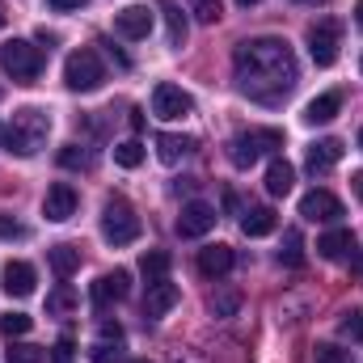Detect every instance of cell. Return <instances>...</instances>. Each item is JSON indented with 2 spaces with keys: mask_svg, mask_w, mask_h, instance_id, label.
Listing matches in <instances>:
<instances>
[{
  "mask_svg": "<svg viewBox=\"0 0 363 363\" xmlns=\"http://www.w3.org/2000/svg\"><path fill=\"white\" fill-rule=\"evenodd\" d=\"M0 30H4V9H0Z\"/></svg>",
  "mask_w": 363,
  "mask_h": 363,
  "instance_id": "46",
  "label": "cell"
},
{
  "mask_svg": "<svg viewBox=\"0 0 363 363\" xmlns=\"http://www.w3.org/2000/svg\"><path fill=\"white\" fill-rule=\"evenodd\" d=\"M291 186H296V169H291L283 157H274L271 165H267V190H271L274 199H283Z\"/></svg>",
  "mask_w": 363,
  "mask_h": 363,
  "instance_id": "25",
  "label": "cell"
},
{
  "mask_svg": "<svg viewBox=\"0 0 363 363\" xmlns=\"http://www.w3.org/2000/svg\"><path fill=\"white\" fill-rule=\"evenodd\" d=\"M359 148H363V131H359Z\"/></svg>",
  "mask_w": 363,
  "mask_h": 363,
  "instance_id": "47",
  "label": "cell"
},
{
  "mask_svg": "<svg viewBox=\"0 0 363 363\" xmlns=\"http://www.w3.org/2000/svg\"><path fill=\"white\" fill-rule=\"evenodd\" d=\"M351 186H355V194H359V199H363V169H359V174H355V178H351Z\"/></svg>",
  "mask_w": 363,
  "mask_h": 363,
  "instance_id": "42",
  "label": "cell"
},
{
  "mask_svg": "<svg viewBox=\"0 0 363 363\" xmlns=\"http://www.w3.org/2000/svg\"><path fill=\"white\" fill-rule=\"evenodd\" d=\"M152 114L157 118H186V114H194V97L174 81H161L152 89Z\"/></svg>",
  "mask_w": 363,
  "mask_h": 363,
  "instance_id": "7",
  "label": "cell"
},
{
  "mask_svg": "<svg viewBox=\"0 0 363 363\" xmlns=\"http://www.w3.org/2000/svg\"><path fill=\"white\" fill-rule=\"evenodd\" d=\"M43 64H47L43 47H34V43H26V38H13V43H4V47H0V68H4L17 85L38 81Z\"/></svg>",
  "mask_w": 363,
  "mask_h": 363,
  "instance_id": "3",
  "label": "cell"
},
{
  "mask_svg": "<svg viewBox=\"0 0 363 363\" xmlns=\"http://www.w3.org/2000/svg\"><path fill=\"white\" fill-rule=\"evenodd\" d=\"M101 81H106V68H101L93 47H81V51H72L64 60V85L72 93H93Z\"/></svg>",
  "mask_w": 363,
  "mask_h": 363,
  "instance_id": "5",
  "label": "cell"
},
{
  "mask_svg": "<svg viewBox=\"0 0 363 363\" xmlns=\"http://www.w3.org/2000/svg\"><path fill=\"white\" fill-rule=\"evenodd\" d=\"M359 68H363V60H359Z\"/></svg>",
  "mask_w": 363,
  "mask_h": 363,
  "instance_id": "48",
  "label": "cell"
},
{
  "mask_svg": "<svg viewBox=\"0 0 363 363\" xmlns=\"http://www.w3.org/2000/svg\"><path fill=\"white\" fill-rule=\"evenodd\" d=\"M300 216L313 220V224H317V220H321V224H334V220H342L347 211H342V203H338L330 190H308V194L300 199Z\"/></svg>",
  "mask_w": 363,
  "mask_h": 363,
  "instance_id": "11",
  "label": "cell"
},
{
  "mask_svg": "<svg viewBox=\"0 0 363 363\" xmlns=\"http://www.w3.org/2000/svg\"><path fill=\"white\" fill-rule=\"evenodd\" d=\"M68 359H72V338L64 334V338H60V347H55V363H68Z\"/></svg>",
  "mask_w": 363,
  "mask_h": 363,
  "instance_id": "40",
  "label": "cell"
},
{
  "mask_svg": "<svg viewBox=\"0 0 363 363\" xmlns=\"http://www.w3.org/2000/svg\"><path fill=\"white\" fill-rule=\"evenodd\" d=\"M60 165L64 169H93V152L81 148V144H64L60 148Z\"/></svg>",
  "mask_w": 363,
  "mask_h": 363,
  "instance_id": "31",
  "label": "cell"
},
{
  "mask_svg": "<svg viewBox=\"0 0 363 363\" xmlns=\"http://www.w3.org/2000/svg\"><path fill=\"white\" fill-rule=\"evenodd\" d=\"M342 334L355 338V342H363V308H351V313L342 317Z\"/></svg>",
  "mask_w": 363,
  "mask_h": 363,
  "instance_id": "36",
  "label": "cell"
},
{
  "mask_svg": "<svg viewBox=\"0 0 363 363\" xmlns=\"http://www.w3.org/2000/svg\"><path fill=\"white\" fill-rule=\"evenodd\" d=\"M0 148H4L9 157H34V148L21 140V131H17L13 123H0Z\"/></svg>",
  "mask_w": 363,
  "mask_h": 363,
  "instance_id": "30",
  "label": "cell"
},
{
  "mask_svg": "<svg viewBox=\"0 0 363 363\" xmlns=\"http://www.w3.org/2000/svg\"><path fill=\"white\" fill-rule=\"evenodd\" d=\"M211 317H237V308H241V291L237 287H224V291H216L211 296Z\"/></svg>",
  "mask_w": 363,
  "mask_h": 363,
  "instance_id": "29",
  "label": "cell"
},
{
  "mask_svg": "<svg viewBox=\"0 0 363 363\" xmlns=\"http://www.w3.org/2000/svg\"><path fill=\"white\" fill-rule=\"evenodd\" d=\"M0 279H4V283H0V287H4V296H13V300L34 296V283H38V274H34V267H30V262H9Z\"/></svg>",
  "mask_w": 363,
  "mask_h": 363,
  "instance_id": "16",
  "label": "cell"
},
{
  "mask_svg": "<svg viewBox=\"0 0 363 363\" xmlns=\"http://www.w3.org/2000/svg\"><path fill=\"white\" fill-rule=\"evenodd\" d=\"M178 300H182V287H178V283H169V279L148 283V296H144V317H148V321H157V317H165Z\"/></svg>",
  "mask_w": 363,
  "mask_h": 363,
  "instance_id": "15",
  "label": "cell"
},
{
  "mask_svg": "<svg viewBox=\"0 0 363 363\" xmlns=\"http://www.w3.org/2000/svg\"><path fill=\"white\" fill-rule=\"evenodd\" d=\"M233 262H237V254L228 250V245H207V250H199V274L203 279H224V274L233 271Z\"/></svg>",
  "mask_w": 363,
  "mask_h": 363,
  "instance_id": "17",
  "label": "cell"
},
{
  "mask_svg": "<svg viewBox=\"0 0 363 363\" xmlns=\"http://www.w3.org/2000/svg\"><path fill=\"white\" fill-rule=\"evenodd\" d=\"M274 148H283V131L279 127H254V131H241V135L228 140V161L237 169H250Z\"/></svg>",
  "mask_w": 363,
  "mask_h": 363,
  "instance_id": "2",
  "label": "cell"
},
{
  "mask_svg": "<svg viewBox=\"0 0 363 363\" xmlns=\"http://www.w3.org/2000/svg\"><path fill=\"white\" fill-rule=\"evenodd\" d=\"M233 68H237V89L262 106H279L300 81L296 51L287 47V38H274V34L245 38L233 51Z\"/></svg>",
  "mask_w": 363,
  "mask_h": 363,
  "instance_id": "1",
  "label": "cell"
},
{
  "mask_svg": "<svg viewBox=\"0 0 363 363\" xmlns=\"http://www.w3.org/2000/svg\"><path fill=\"white\" fill-rule=\"evenodd\" d=\"M89 0H47V9H55V13H77V9H85Z\"/></svg>",
  "mask_w": 363,
  "mask_h": 363,
  "instance_id": "39",
  "label": "cell"
},
{
  "mask_svg": "<svg viewBox=\"0 0 363 363\" xmlns=\"http://www.w3.org/2000/svg\"><path fill=\"white\" fill-rule=\"evenodd\" d=\"M291 4H317V0H291Z\"/></svg>",
  "mask_w": 363,
  "mask_h": 363,
  "instance_id": "45",
  "label": "cell"
},
{
  "mask_svg": "<svg viewBox=\"0 0 363 363\" xmlns=\"http://www.w3.org/2000/svg\"><path fill=\"white\" fill-rule=\"evenodd\" d=\"M114 34H118V38H131V43L148 38V34H152V13H148L144 4H131V9L114 13Z\"/></svg>",
  "mask_w": 363,
  "mask_h": 363,
  "instance_id": "13",
  "label": "cell"
},
{
  "mask_svg": "<svg viewBox=\"0 0 363 363\" xmlns=\"http://www.w3.org/2000/svg\"><path fill=\"white\" fill-rule=\"evenodd\" d=\"M30 325H34V317H26V313H4L0 317V334H9V338L30 334Z\"/></svg>",
  "mask_w": 363,
  "mask_h": 363,
  "instance_id": "33",
  "label": "cell"
},
{
  "mask_svg": "<svg viewBox=\"0 0 363 363\" xmlns=\"http://www.w3.org/2000/svg\"><path fill=\"white\" fill-rule=\"evenodd\" d=\"M190 152H194V140L190 135H174V131H161L157 135V157L165 165H178L182 157H190Z\"/></svg>",
  "mask_w": 363,
  "mask_h": 363,
  "instance_id": "21",
  "label": "cell"
},
{
  "mask_svg": "<svg viewBox=\"0 0 363 363\" xmlns=\"http://www.w3.org/2000/svg\"><path fill=\"white\" fill-rule=\"evenodd\" d=\"M9 363H47V351L43 347H13Z\"/></svg>",
  "mask_w": 363,
  "mask_h": 363,
  "instance_id": "35",
  "label": "cell"
},
{
  "mask_svg": "<svg viewBox=\"0 0 363 363\" xmlns=\"http://www.w3.org/2000/svg\"><path fill=\"white\" fill-rule=\"evenodd\" d=\"M169 267H174V258H169L165 250H148V254L140 258V274H144L148 283H161V279H169Z\"/></svg>",
  "mask_w": 363,
  "mask_h": 363,
  "instance_id": "26",
  "label": "cell"
},
{
  "mask_svg": "<svg viewBox=\"0 0 363 363\" xmlns=\"http://www.w3.org/2000/svg\"><path fill=\"white\" fill-rule=\"evenodd\" d=\"M279 262H283V267H291V271H300V267H304V237H300V228H287V233H283Z\"/></svg>",
  "mask_w": 363,
  "mask_h": 363,
  "instance_id": "27",
  "label": "cell"
},
{
  "mask_svg": "<svg viewBox=\"0 0 363 363\" xmlns=\"http://www.w3.org/2000/svg\"><path fill=\"white\" fill-rule=\"evenodd\" d=\"M127 296H131V274L127 271H110L93 283V308L97 313H106L110 300H127Z\"/></svg>",
  "mask_w": 363,
  "mask_h": 363,
  "instance_id": "12",
  "label": "cell"
},
{
  "mask_svg": "<svg viewBox=\"0 0 363 363\" xmlns=\"http://www.w3.org/2000/svg\"><path fill=\"white\" fill-rule=\"evenodd\" d=\"M351 274L363 279V250H351Z\"/></svg>",
  "mask_w": 363,
  "mask_h": 363,
  "instance_id": "41",
  "label": "cell"
},
{
  "mask_svg": "<svg viewBox=\"0 0 363 363\" xmlns=\"http://www.w3.org/2000/svg\"><path fill=\"white\" fill-rule=\"evenodd\" d=\"M77 304H81V296L72 291V283H60V287L47 296V313H51V317H68Z\"/></svg>",
  "mask_w": 363,
  "mask_h": 363,
  "instance_id": "28",
  "label": "cell"
},
{
  "mask_svg": "<svg viewBox=\"0 0 363 363\" xmlns=\"http://www.w3.org/2000/svg\"><path fill=\"white\" fill-rule=\"evenodd\" d=\"M237 4H241V9H250V4H262V0H237Z\"/></svg>",
  "mask_w": 363,
  "mask_h": 363,
  "instance_id": "44",
  "label": "cell"
},
{
  "mask_svg": "<svg viewBox=\"0 0 363 363\" xmlns=\"http://www.w3.org/2000/svg\"><path fill=\"white\" fill-rule=\"evenodd\" d=\"M47 262H51V271L60 274V279H72L77 267H81V250L68 245V241H64V245H51V250H47Z\"/></svg>",
  "mask_w": 363,
  "mask_h": 363,
  "instance_id": "24",
  "label": "cell"
},
{
  "mask_svg": "<svg viewBox=\"0 0 363 363\" xmlns=\"http://www.w3.org/2000/svg\"><path fill=\"white\" fill-rule=\"evenodd\" d=\"M140 363H144V359H140Z\"/></svg>",
  "mask_w": 363,
  "mask_h": 363,
  "instance_id": "49",
  "label": "cell"
},
{
  "mask_svg": "<svg viewBox=\"0 0 363 363\" xmlns=\"http://www.w3.org/2000/svg\"><path fill=\"white\" fill-rule=\"evenodd\" d=\"M355 250V237H351V228H330L321 241H317V254L325 258V262H338V258H347Z\"/></svg>",
  "mask_w": 363,
  "mask_h": 363,
  "instance_id": "20",
  "label": "cell"
},
{
  "mask_svg": "<svg viewBox=\"0 0 363 363\" xmlns=\"http://www.w3.org/2000/svg\"><path fill=\"white\" fill-rule=\"evenodd\" d=\"M161 17H165V34H169V47H182L186 43V9H182L178 0H161V9H157Z\"/></svg>",
  "mask_w": 363,
  "mask_h": 363,
  "instance_id": "23",
  "label": "cell"
},
{
  "mask_svg": "<svg viewBox=\"0 0 363 363\" xmlns=\"http://www.w3.org/2000/svg\"><path fill=\"white\" fill-rule=\"evenodd\" d=\"M93 363H123V325L118 321H101V334L89 347Z\"/></svg>",
  "mask_w": 363,
  "mask_h": 363,
  "instance_id": "14",
  "label": "cell"
},
{
  "mask_svg": "<svg viewBox=\"0 0 363 363\" xmlns=\"http://www.w3.org/2000/svg\"><path fill=\"white\" fill-rule=\"evenodd\" d=\"M338 110H342V93H321V97H313V101L304 106V123H308V127L334 123V118H338Z\"/></svg>",
  "mask_w": 363,
  "mask_h": 363,
  "instance_id": "19",
  "label": "cell"
},
{
  "mask_svg": "<svg viewBox=\"0 0 363 363\" xmlns=\"http://www.w3.org/2000/svg\"><path fill=\"white\" fill-rule=\"evenodd\" d=\"M342 140H317L313 148H308V157H304V165H308V174H330L338 161H342Z\"/></svg>",
  "mask_w": 363,
  "mask_h": 363,
  "instance_id": "18",
  "label": "cell"
},
{
  "mask_svg": "<svg viewBox=\"0 0 363 363\" xmlns=\"http://www.w3.org/2000/svg\"><path fill=\"white\" fill-rule=\"evenodd\" d=\"M21 237H26V224H17L13 216L0 211V241H21Z\"/></svg>",
  "mask_w": 363,
  "mask_h": 363,
  "instance_id": "38",
  "label": "cell"
},
{
  "mask_svg": "<svg viewBox=\"0 0 363 363\" xmlns=\"http://www.w3.org/2000/svg\"><path fill=\"white\" fill-rule=\"evenodd\" d=\"M313 363H351V351H342L338 342H317Z\"/></svg>",
  "mask_w": 363,
  "mask_h": 363,
  "instance_id": "34",
  "label": "cell"
},
{
  "mask_svg": "<svg viewBox=\"0 0 363 363\" xmlns=\"http://www.w3.org/2000/svg\"><path fill=\"white\" fill-rule=\"evenodd\" d=\"M101 237L110 245H131L140 237V216L127 199H106L101 207Z\"/></svg>",
  "mask_w": 363,
  "mask_h": 363,
  "instance_id": "4",
  "label": "cell"
},
{
  "mask_svg": "<svg viewBox=\"0 0 363 363\" xmlns=\"http://www.w3.org/2000/svg\"><path fill=\"white\" fill-rule=\"evenodd\" d=\"M338 47H342V21L338 17H321V21L308 26V55H313L317 68H334Z\"/></svg>",
  "mask_w": 363,
  "mask_h": 363,
  "instance_id": "6",
  "label": "cell"
},
{
  "mask_svg": "<svg viewBox=\"0 0 363 363\" xmlns=\"http://www.w3.org/2000/svg\"><path fill=\"white\" fill-rule=\"evenodd\" d=\"M216 220H220V216H216V207L194 199V203H186V207H182V216H178V237H186V241H194V237H207V233L216 228Z\"/></svg>",
  "mask_w": 363,
  "mask_h": 363,
  "instance_id": "8",
  "label": "cell"
},
{
  "mask_svg": "<svg viewBox=\"0 0 363 363\" xmlns=\"http://www.w3.org/2000/svg\"><path fill=\"white\" fill-rule=\"evenodd\" d=\"M194 17H199L203 26L220 21V0H194Z\"/></svg>",
  "mask_w": 363,
  "mask_h": 363,
  "instance_id": "37",
  "label": "cell"
},
{
  "mask_svg": "<svg viewBox=\"0 0 363 363\" xmlns=\"http://www.w3.org/2000/svg\"><path fill=\"white\" fill-rule=\"evenodd\" d=\"M355 21H359V26H363V0H359V4H355Z\"/></svg>",
  "mask_w": 363,
  "mask_h": 363,
  "instance_id": "43",
  "label": "cell"
},
{
  "mask_svg": "<svg viewBox=\"0 0 363 363\" xmlns=\"http://www.w3.org/2000/svg\"><path fill=\"white\" fill-rule=\"evenodd\" d=\"M77 190L68 186V182H55V186H47V199H43V216L51 220V224H64V220H72L77 216Z\"/></svg>",
  "mask_w": 363,
  "mask_h": 363,
  "instance_id": "10",
  "label": "cell"
},
{
  "mask_svg": "<svg viewBox=\"0 0 363 363\" xmlns=\"http://www.w3.org/2000/svg\"><path fill=\"white\" fill-rule=\"evenodd\" d=\"M114 161H118L123 169H140V165H144V144H140V140L114 144Z\"/></svg>",
  "mask_w": 363,
  "mask_h": 363,
  "instance_id": "32",
  "label": "cell"
},
{
  "mask_svg": "<svg viewBox=\"0 0 363 363\" xmlns=\"http://www.w3.org/2000/svg\"><path fill=\"white\" fill-rule=\"evenodd\" d=\"M13 127L21 131V140L38 152L43 144H47V131H51V114L47 110H38V106H21L17 114H13Z\"/></svg>",
  "mask_w": 363,
  "mask_h": 363,
  "instance_id": "9",
  "label": "cell"
},
{
  "mask_svg": "<svg viewBox=\"0 0 363 363\" xmlns=\"http://www.w3.org/2000/svg\"><path fill=\"white\" fill-rule=\"evenodd\" d=\"M274 228H279V216H274L271 207H250L241 216V233L245 237H271Z\"/></svg>",
  "mask_w": 363,
  "mask_h": 363,
  "instance_id": "22",
  "label": "cell"
}]
</instances>
